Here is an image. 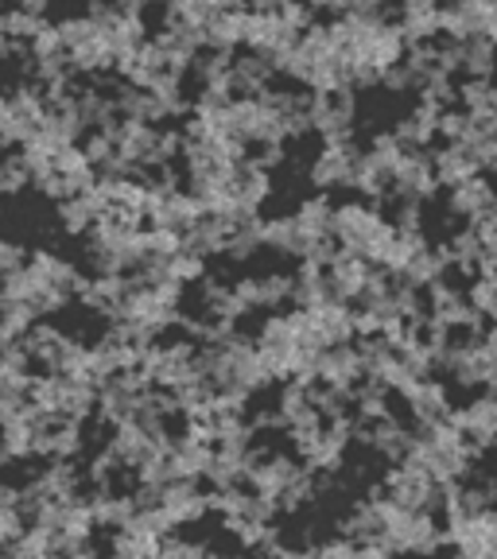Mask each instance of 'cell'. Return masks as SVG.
<instances>
[{
  "label": "cell",
  "mask_w": 497,
  "mask_h": 559,
  "mask_svg": "<svg viewBox=\"0 0 497 559\" xmlns=\"http://www.w3.org/2000/svg\"><path fill=\"white\" fill-rule=\"evenodd\" d=\"M397 237H401V226L389 214H381V206H369V202L334 206V241H339L342 253H354L362 261L384 269Z\"/></svg>",
  "instance_id": "6da1fadb"
},
{
  "label": "cell",
  "mask_w": 497,
  "mask_h": 559,
  "mask_svg": "<svg viewBox=\"0 0 497 559\" xmlns=\"http://www.w3.org/2000/svg\"><path fill=\"white\" fill-rule=\"evenodd\" d=\"M384 498L397 501V506H404V509H424V513L447 516L451 486H443L436 474L424 471L419 463L404 459V463H393L389 474H384Z\"/></svg>",
  "instance_id": "7a4b0ae2"
},
{
  "label": "cell",
  "mask_w": 497,
  "mask_h": 559,
  "mask_svg": "<svg viewBox=\"0 0 497 559\" xmlns=\"http://www.w3.org/2000/svg\"><path fill=\"white\" fill-rule=\"evenodd\" d=\"M358 167H362V152L354 148V140H327L323 152L311 164V183L319 191L358 187Z\"/></svg>",
  "instance_id": "3957f363"
},
{
  "label": "cell",
  "mask_w": 497,
  "mask_h": 559,
  "mask_svg": "<svg viewBox=\"0 0 497 559\" xmlns=\"http://www.w3.org/2000/svg\"><path fill=\"white\" fill-rule=\"evenodd\" d=\"M447 214L459 218L466 229L497 214V187L489 175H471L463 183L447 187Z\"/></svg>",
  "instance_id": "277c9868"
},
{
  "label": "cell",
  "mask_w": 497,
  "mask_h": 559,
  "mask_svg": "<svg viewBox=\"0 0 497 559\" xmlns=\"http://www.w3.org/2000/svg\"><path fill=\"white\" fill-rule=\"evenodd\" d=\"M159 506H164V513L171 516L175 524H184V521H199V516L210 509V498L202 493L199 486H194V478H187V481H175V486H167Z\"/></svg>",
  "instance_id": "5b68a950"
},
{
  "label": "cell",
  "mask_w": 497,
  "mask_h": 559,
  "mask_svg": "<svg viewBox=\"0 0 497 559\" xmlns=\"http://www.w3.org/2000/svg\"><path fill=\"white\" fill-rule=\"evenodd\" d=\"M16 489H0V544H12L24 536V513H20Z\"/></svg>",
  "instance_id": "8992f818"
},
{
  "label": "cell",
  "mask_w": 497,
  "mask_h": 559,
  "mask_svg": "<svg viewBox=\"0 0 497 559\" xmlns=\"http://www.w3.org/2000/svg\"><path fill=\"white\" fill-rule=\"evenodd\" d=\"M27 264V253L20 249V245L12 241H0V280L4 276H16L20 269Z\"/></svg>",
  "instance_id": "52a82bcc"
},
{
  "label": "cell",
  "mask_w": 497,
  "mask_h": 559,
  "mask_svg": "<svg viewBox=\"0 0 497 559\" xmlns=\"http://www.w3.org/2000/svg\"><path fill=\"white\" fill-rule=\"evenodd\" d=\"M0 292H4V280H0Z\"/></svg>",
  "instance_id": "ba28073f"
}]
</instances>
